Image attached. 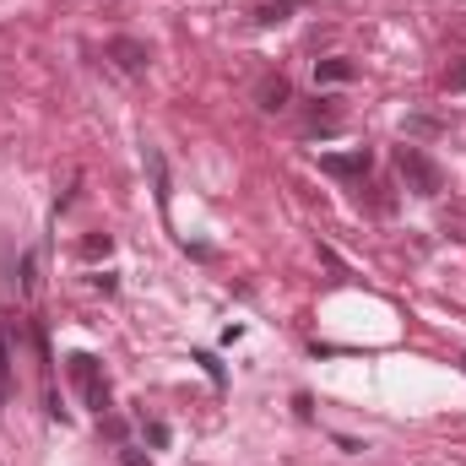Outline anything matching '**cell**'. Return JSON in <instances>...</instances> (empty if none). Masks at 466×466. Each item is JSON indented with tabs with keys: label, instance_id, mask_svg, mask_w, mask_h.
I'll return each instance as SVG.
<instances>
[{
	"label": "cell",
	"instance_id": "obj_1",
	"mask_svg": "<svg viewBox=\"0 0 466 466\" xmlns=\"http://www.w3.org/2000/svg\"><path fill=\"white\" fill-rule=\"evenodd\" d=\"M66 374H71V385L82 390V401H87L98 418H109V412H115V396H109L104 363H98L93 352H71V358H66Z\"/></svg>",
	"mask_w": 466,
	"mask_h": 466
},
{
	"label": "cell",
	"instance_id": "obj_2",
	"mask_svg": "<svg viewBox=\"0 0 466 466\" xmlns=\"http://www.w3.org/2000/svg\"><path fill=\"white\" fill-rule=\"evenodd\" d=\"M396 174H401V185L412 190V196H440L445 190V174H440V163L423 152V147H396Z\"/></svg>",
	"mask_w": 466,
	"mask_h": 466
},
{
	"label": "cell",
	"instance_id": "obj_3",
	"mask_svg": "<svg viewBox=\"0 0 466 466\" xmlns=\"http://www.w3.org/2000/svg\"><path fill=\"white\" fill-rule=\"evenodd\" d=\"M369 168H374V152L369 147H352V152H320V174H331V179H369Z\"/></svg>",
	"mask_w": 466,
	"mask_h": 466
},
{
	"label": "cell",
	"instance_id": "obj_4",
	"mask_svg": "<svg viewBox=\"0 0 466 466\" xmlns=\"http://www.w3.org/2000/svg\"><path fill=\"white\" fill-rule=\"evenodd\" d=\"M109 55H115V66L125 71V76H141V71L152 66V55H147V44H141V38H115V44H109Z\"/></svg>",
	"mask_w": 466,
	"mask_h": 466
},
{
	"label": "cell",
	"instance_id": "obj_5",
	"mask_svg": "<svg viewBox=\"0 0 466 466\" xmlns=\"http://www.w3.org/2000/svg\"><path fill=\"white\" fill-rule=\"evenodd\" d=\"M358 76V66H352L348 55H331V60H315V82L320 87H342V82H352Z\"/></svg>",
	"mask_w": 466,
	"mask_h": 466
},
{
	"label": "cell",
	"instance_id": "obj_6",
	"mask_svg": "<svg viewBox=\"0 0 466 466\" xmlns=\"http://www.w3.org/2000/svg\"><path fill=\"white\" fill-rule=\"evenodd\" d=\"M255 98H260V109H266V115H277V109H288L293 87H288V76H266V82L255 87Z\"/></svg>",
	"mask_w": 466,
	"mask_h": 466
},
{
	"label": "cell",
	"instance_id": "obj_7",
	"mask_svg": "<svg viewBox=\"0 0 466 466\" xmlns=\"http://www.w3.org/2000/svg\"><path fill=\"white\" fill-rule=\"evenodd\" d=\"M309 130H326V136H331V130H342V109H337V104H331V98H315V109H309Z\"/></svg>",
	"mask_w": 466,
	"mask_h": 466
},
{
	"label": "cell",
	"instance_id": "obj_8",
	"mask_svg": "<svg viewBox=\"0 0 466 466\" xmlns=\"http://www.w3.org/2000/svg\"><path fill=\"white\" fill-rule=\"evenodd\" d=\"M299 5H304V0H266V5L255 11V22H260V27H277V22H282L288 11H299Z\"/></svg>",
	"mask_w": 466,
	"mask_h": 466
},
{
	"label": "cell",
	"instance_id": "obj_9",
	"mask_svg": "<svg viewBox=\"0 0 466 466\" xmlns=\"http://www.w3.org/2000/svg\"><path fill=\"white\" fill-rule=\"evenodd\" d=\"M16 277H22V293H27V299H38V255H22Z\"/></svg>",
	"mask_w": 466,
	"mask_h": 466
},
{
	"label": "cell",
	"instance_id": "obj_10",
	"mask_svg": "<svg viewBox=\"0 0 466 466\" xmlns=\"http://www.w3.org/2000/svg\"><path fill=\"white\" fill-rule=\"evenodd\" d=\"M141 440H147L152 451H163V445H168V423H163V418H141Z\"/></svg>",
	"mask_w": 466,
	"mask_h": 466
},
{
	"label": "cell",
	"instance_id": "obj_11",
	"mask_svg": "<svg viewBox=\"0 0 466 466\" xmlns=\"http://www.w3.org/2000/svg\"><path fill=\"white\" fill-rule=\"evenodd\" d=\"M11 401V337H0V407Z\"/></svg>",
	"mask_w": 466,
	"mask_h": 466
},
{
	"label": "cell",
	"instance_id": "obj_12",
	"mask_svg": "<svg viewBox=\"0 0 466 466\" xmlns=\"http://www.w3.org/2000/svg\"><path fill=\"white\" fill-rule=\"evenodd\" d=\"M109 249H115L109 233H87V238H82V255H87V260H98V255H109Z\"/></svg>",
	"mask_w": 466,
	"mask_h": 466
},
{
	"label": "cell",
	"instance_id": "obj_13",
	"mask_svg": "<svg viewBox=\"0 0 466 466\" xmlns=\"http://www.w3.org/2000/svg\"><path fill=\"white\" fill-rule=\"evenodd\" d=\"M119 466H152V456L141 445H119Z\"/></svg>",
	"mask_w": 466,
	"mask_h": 466
},
{
	"label": "cell",
	"instance_id": "obj_14",
	"mask_svg": "<svg viewBox=\"0 0 466 466\" xmlns=\"http://www.w3.org/2000/svg\"><path fill=\"white\" fill-rule=\"evenodd\" d=\"M196 363H201V369H207V374H212V380H218V385H223V363H218V358H212V352H196Z\"/></svg>",
	"mask_w": 466,
	"mask_h": 466
},
{
	"label": "cell",
	"instance_id": "obj_15",
	"mask_svg": "<svg viewBox=\"0 0 466 466\" xmlns=\"http://www.w3.org/2000/svg\"><path fill=\"white\" fill-rule=\"evenodd\" d=\"M461 369H466V358H461Z\"/></svg>",
	"mask_w": 466,
	"mask_h": 466
}]
</instances>
